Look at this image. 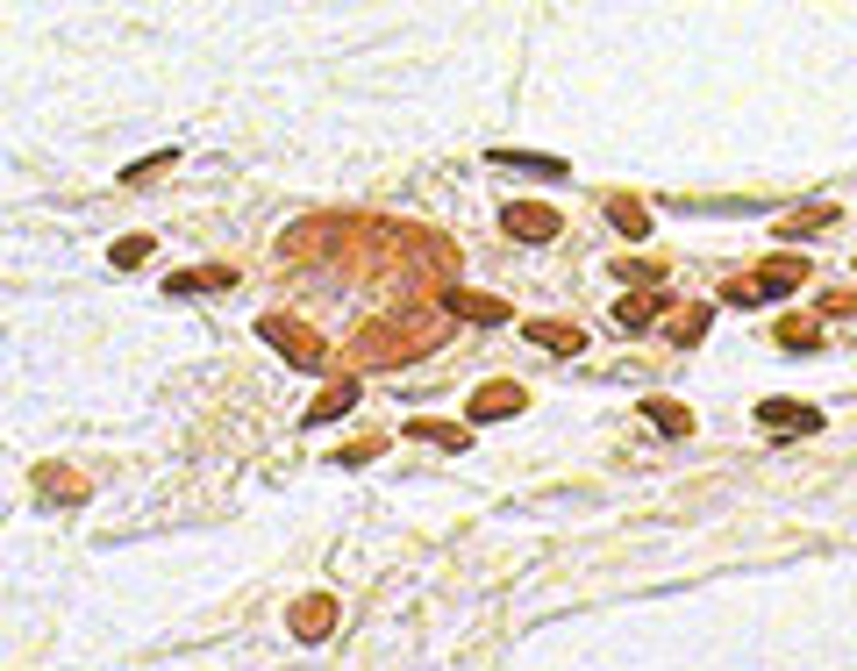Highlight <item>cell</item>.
Listing matches in <instances>:
<instances>
[{
  "instance_id": "cell-24",
  "label": "cell",
  "mask_w": 857,
  "mask_h": 671,
  "mask_svg": "<svg viewBox=\"0 0 857 671\" xmlns=\"http://www.w3.org/2000/svg\"><path fill=\"white\" fill-rule=\"evenodd\" d=\"M829 315H857V294H829Z\"/></svg>"
},
{
  "instance_id": "cell-5",
  "label": "cell",
  "mask_w": 857,
  "mask_h": 671,
  "mask_svg": "<svg viewBox=\"0 0 857 671\" xmlns=\"http://www.w3.org/2000/svg\"><path fill=\"white\" fill-rule=\"evenodd\" d=\"M329 621H336V600H329V593H314V600L293 607V636H300V643H322Z\"/></svg>"
},
{
  "instance_id": "cell-7",
  "label": "cell",
  "mask_w": 857,
  "mask_h": 671,
  "mask_svg": "<svg viewBox=\"0 0 857 671\" xmlns=\"http://www.w3.org/2000/svg\"><path fill=\"white\" fill-rule=\"evenodd\" d=\"M801 279H807L801 257H764V265H758V294H793Z\"/></svg>"
},
{
  "instance_id": "cell-14",
  "label": "cell",
  "mask_w": 857,
  "mask_h": 671,
  "mask_svg": "<svg viewBox=\"0 0 857 671\" xmlns=\"http://www.w3.org/2000/svg\"><path fill=\"white\" fill-rule=\"evenodd\" d=\"M493 164H515V172H529V179H565V164L544 158V150H493Z\"/></svg>"
},
{
  "instance_id": "cell-22",
  "label": "cell",
  "mask_w": 857,
  "mask_h": 671,
  "mask_svg": "<svg viewBox=\"0 0 857 671\" xmlns=\"http://www.w3.org/2000/svg\"><path fill=\"white\" fill-rule=\"evenodd\" d=\"M150 257V236H129V243H115V265H143Z\"/></svg>"
},
{
  "instance_id": "cell-6",
  "label": "cell",
  "mask_w": 857,
  "mask_h": 671,
  "mask_svg": "<svg viewBox=\"0 0 857 671\" xmlns=\"http://www.w3.org/2000/svg\"><path fill=\"white\" fill-rule=\"evenodd\" d=\"M758 422H764V429H801V436H815V429H822L815 407H793V401H764V407H758Z\"/></svg>"
},
{
  "instance_id": "cell-4",
  "label": "cell",
  "mask_w": 857,
  "mask_h": 671,
  "mask_svg": "<svg viewBox=\"0 0 857 671\" xmlns=\"http://www.w3.org/2000/svg\"><path fill=\"white\" fill-rule=\"evenodd\" d=\"M501 228H507V236H522V243H550V236H558V215H550V207H536V201H515V207L501 215Z\"/></svg>"
},
{
  "instance_id": "cell-16",
  "label": "cell",
  "mask_w": 857,
  "mask_h": 671,
  "mask_svg": "<svg viewBox=\"0 0 857 671\" xmlns=\"http://www.w3.org/2000/svg\"><path fill=\"white\" fill-rule=\"evenodd\" d=\"M450 308H458V315H472V322H507V308H501V300H486V294H464V286H450Z\"/></svg>"
},
{
  "instance_id": "cell-10",
  "label": "cell",
  "mask_w": 857,
  "mask_h": 671,
  "mask_svg": "<svg viewBox=\"0 0 857 671\" xmlns=\"http://www.w3.org/2000/svg\"><path fill=\"white\" fill-rule=\"evenodd\" d=\"M529 336L544 350H558V358H579V350H586V329L579 322H529Z\"/></svg>"
},
{
  "instance_id": "cell-9",
  "label": "cell",
  "mask_w": 857,
  "mask_h": 671,
  "mask_svg": "<svg viewBox=\"0 0 857 671\" xmlns=\"http://www.w3.org/2000/svg\"><path fill=\"white\" fill-rule=\"evenodd\" d=\"M408 436L415 444H443V450H472V429H464V422H408Z\"/></svg>"
},
{
  "instance_id": "cell-8",
  "label": "cell",
  "mask_w": 857,
  "mask_h": 671,
  "mask_svg": "<svg viewBox=\"0 0 857 671\" xmlns=\"http://www.w3.org/2000/svg\"><path fill=\"white\" fill-rule=\"evenodd\" d=\"M357 407V379H336V386H322V401L308 407V422L322 429V422H336V415H351Z\"/></svg>"
},
{
  "instance_id": "cell-19",
  "label": "cell",
  "mask_w": 857,
  "mask_h": 671,
  "mask_svg": "<svg viewBox=\"0 0 857 671\" xmlns=\"http://www.w3.org/2000/svg\"><path fill=\"white\" fill-rule=\"evenodd\" d=\"M36 486H43V493H65V500H86V486L72 479V471H57V465H43V471H36Z\"/></svg>"
},
{
  "instance_id": "cell-18",
  "label": "cell",
  "mask_w": 857,
  "mask_h": 671,
  "mask_svg": "<svg viewBox=\"0 0 857 671\" xmlns=\"http://www.w3.org/2000/svg\"><path fill=\"white\" fill-rule=\"evenodd\" d=\"M715 300H721V308H758L764 294H758V279H721V294H715Z\"/></svg>"
},
{
  "instance_id": "cell-17",
  "label": "cell",
  "mask_w": 857,
  "mask_h": 671,
  "mask_svg": "<svg viewBox=\"0 0 857 671\" xmlns=\"http://www.w3.org/2000/svg\"><path fill=\"white\" fill-rule=\"evenodd\" d=\"M643 415H651L665 436H694V407H679V401H643Z\"/></svg>"
},
{
  "instance_id": "cell-13",
  "label": "cell",
  "mask_w": 857,
  "mask_h": 671,
  "mask_svg": "<svg viewBox=\"0 0 857 671\" xmlns=\"http://www.w3.org/2000/svg\"><path fill=\"white\" fill-rule=\"evenodd\" d=\"M657 308H665V294H622V300H614V322H622V329H651Z\"/></svg>"
},
{
  "instance_id": "cell-1",
  "label": "cell",
  "mask_w": 857,
  "mask_h": 671,
  "mask_svg": "<svg viewBox=\"0 0 857 671\" xmlns=\"http://www.w3.org/2000/svg\"><path fill=\"white\" fill-rule=\"evenodd\" d=\"M258 336H265L272 350H286L293 364H308V372L329 358V343H322V336H314V329H300V322H286V315H265V322H258Z\"/></svg>"
},
{
  "instance_id": "cell-11",
  "label": "cell",
  "mask_w": 857,
  "mask_h": 671,
  "mask_svg": "<svg viewBox=\"0 0 857 671\" xmlns=\"http://www.w3.org/2000/svg\"><path fill=\"white\" fill-rule=\"evenodd\" d=\"M829 222H836V207H829V201H815V207H793V215L779 222V236H786V243H801V236H822Z\"/></svg>"
},
{
  "instance_id": "cell-3",
  "label": "cell",
  "mask_w": 857,
  "mask_h": 671,
  "mask_svg": "<svg viewBox=\"0 0 857 671\" xmlns=\"http://www.w3.org/2000/svg\"><path fill=\"white\" fill-rule=\"evenodd\" d=\"M529 407V393L515 386V379H486V386L472 393V422H501V415H522Z\"/></svg>"
},
{
  "instance_id": "cell-21",
  "label": "cell",
  "mask_w": 857,
  "mask_h": 671,
  "mask_svg": "<svg viewBox=\"0 0 857 671\" xmlns=\"http://www.w3.org/2000/svg\"><path fill=\"white\" fill-rule=\"evenodd\" d=\"M164 164H179V158H172V150H158V158H143V164H129V172H122V187H143V179H158V172H164Z\"/></svg>"
},
{
  "instance_id": "cell-2",
  "label": "cell",
  "mask_w": 857,
  "mask_h": 671,
  "mask_svg": "<svg viewBox=\"0 0 857 671\" xmlns=\"http://www.w3.org/2000/svg\"><path fill=\"white\" fill-rule=\"evenodd\" d=\"M172 300H201V294H236V265H193L179 279H164Z\"/></svg>"
},
{
  "instance_id": "cell-20",
  "label": "cell",
  "mask_w": 857,
  "mask_h": 671,
  "mask_svg": "<svg viewBox=\"0 0 857 671\" xmlns=\"http://www.w3.org/2000/svg\"><path fill=\"white\" fill-rule=\"evenodd\" d=\"M700 329H708V308H686V315H672V343H700Z\"/></svg>"
},
{
  "instance_id": "cell-23",
  "label": "cell",
  "mask_w": 857,
  "mask_h": 671,
  "mask_svg": "<svg viewBox=\"0 0 857 671\" xmlns=\"http://www.w3.org/2000/svg\"><path fill=\"white\" fill-rule=\"evenodd\" d=\"M386 444H379V436H365V444H351V450H343V457H351V465H372V457H379Z\"/></svg>"
},
{
  "instance_id": "cell-15",
  "label": "cell",
  "mask_w": 857,
  "mask_h": 671,
  "mask_svg": "<svg viewBox=\"0 0 857 671\" xmlns=\"http://www.w3.org/2000/svg\"><path fill=\"white\" fill-rule=\"evenodd\" d=\"M608 222L622 228L629 243H643V236H651V215H643V201H622V193H614V201H608Z\"/></svg>"
},
{
  "instance_id": "cell-12",
  "label": "cell",
  "mask_w": 857,
  "mask_h": 671,
  "mask_svg": "<svg viewBox=\"0 0 857 671\" xmlns=\"http://www.w3.org/2000/svg\"><path fill=\"white\" fill-rule=\"evenodd\" d=\"M772 343H779V350H815V343H822V322H815V315H779Z\"/></svg>"
}]
</instances>
